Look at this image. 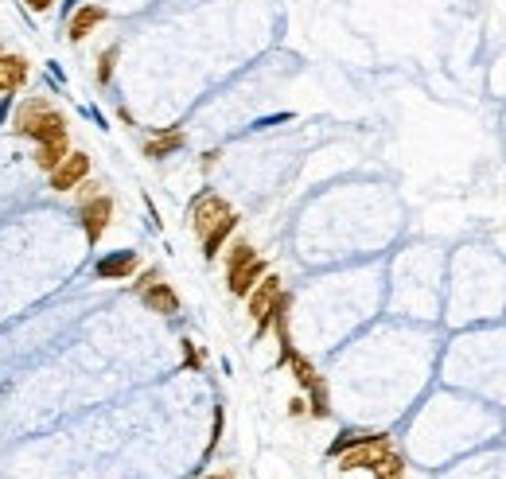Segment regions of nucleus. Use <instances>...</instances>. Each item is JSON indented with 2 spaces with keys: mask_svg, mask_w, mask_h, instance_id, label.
I'll return each mask as SVG.
<instances>
[{
  "mask_svg": "<svg viewBox=\"0 0 506 479\" xmlns=\"http://www.w3.org/2000/svg\"><path fill=\"white\" fill-rule=\"evenodd\" d=\"M32 78V59L27 55H12V51H0V94L4 98H16L20 90Z\"/></svg>",
  "mask_w": 506,
  "mask_h": 479,
  "instance_id": "obj_9",
  "label": "nucleus"
},
{
  "mask_svg": "<svg viewBox=\"0 0 506 479\" xmlns=\"http://www.w3.org/2000/svg\"><path fill=\"white\" fill-rule=\"evenodd\" d=\"M374 479H405V460L394 452V448H389V452L378 460V468H374Z\"/></svg>",
  "mask_w": 506,
  "mask_h": 479,
  "instance_id": "obj_19",
  "label": "nucleus"
},
{
  "mask_svg": "<svg viewBox=\"0 0 506 479\" xmlns=\"http://www.w3.org/2000/svg\"><path fill=\"white\" fill-rule=\"evenodd\" d=\"M136 296H141V304L148 312H156V316H176L179 312V293L171 288V281H164V277L156 281V285H148L144 293H136Z\"/></svg>",
  "mask_w": 506,
  "mask_h": 479,
  "instance_id": "obj_10",
  "label": "nucleus"
},
{
  "mask_svg": "<svg viewBox=\"0 0 506 479\" xmlns=\"http://www.w3.org/2000/svg\"><path fill=\"white\" fill-rule=\"evenodd\" d=\"M136 269H141V253L125 250V253H110V257H101L93 273H98L101 281H129Z\"/></svg>",
  "mask_w": 506,
  "mask_h": 479,
  "instance_id": "obj_11",
  "label": "nucleus"
},
{
  "mask_svg": "<svg viewBox=\"0 0 506 479\" xmlns=\"http://www.w3.org/2000/svg\"><path fill=\"white\" fill-rule=\"evenodd\" d=\"M378 437H386V433H370V429H346L343 437H335V440H331L327 456H339V452H346V448H358V445H370V440H378Z\"/></svg>",
  "mask_w": 506,
  "mask_h": 479,
  "instance_id": "obj_16",
  "label": "nucleus"
},
{
  "mask_svg": "<svg viewBox=\"0 0 506 479\" xmlns=\"http://www.w3.org/2000/svg\"><path fill=\"white\" fill-rule=\"evenodd\" d=\"M187 144V133L183 129H160V133H152L148 141H144V156L148 160H164V156H171V152H179Z\"/></svg>",
  "mask_w": 506,
  "mask_h": 479,
  "instance_id": "obj_13",
  "label": "nucleus"
},
{
  "mask_svg": "<svg viewBox=\"0 0 506 479\" xmlns=\"http://www.w3.org/2000/svg\"><path fill=\"white\" fill-rule=\"evenodd\" d=\"M117 59H121V43H110V47L98 51V86H110L113 82V70H117Z\"/></svg>",
  "mask_w": 506,
  "mask_h": 479,
  "instance_id": "obj_17",
  "label": "nucleus"
},
{
  "mask_svg": "<svg viewBox=\"0 0 506 479\" xmlns=\"http://www.w3.org/2000/svg\"><path fill=\"white\" fill-rule=\"evenodd\" d=\"M222 417H226V413H222V405H214V429H211V445H207V456H211L214 448H219V440H222Z\"/></svg>",
  "mask_w": 506,
  "mask_h": 479,
  "instance_id": "obj_21",
  "label": "nucleus"
},
{
  "mask_svg": "<svg viewBox=\"0 0 506 479\" xmlns=\"http://www.w3.org/2000/svg\"><path fill=\"white\" fill-rule=\"evenodd\" d=\"M12 129L16 136H27L35 144H47V141H70V121L67 113L47 98V94H32L16 106L12 113Z\"/></svg>",
  "mask_w": 506,
  "mask_h": 479,
  "instance_id": "obj_1",
  "label": "nucleus"
},
{
  "mask_svg": "<svg viewBox=\"0 0 506 479\" xmlns=\"http://www.w3.org/2000/svg\"><path fill=\"white\" fill-rule=\"evenodd\" d=\"M265 273H269V261H265V257H253L249 265H242V269L226 273V288H230L234 296H249V288L257 285Z\"/></svg>",
  "mask_w": 506,
  "mask_h": 479,
  "instance_id": "obj_12",
  "label": "nucleus"
},
{
  "mask_svg": "<svg viewBox=\"0 0 506 479\" xmlns=\"http://www.w3.org/2000/svg\"><path fill=\"white\" fill-rule=\"evenodd\" d=\"M389 448H394V445H389V433H386V437H378V440H370V445L346 448V452L335 456V460H339V471H346V475H351V471H363V468L374 471V468H378V460L389 452Z\"/></svg>",
  "mask_w": 506,
  "mask_h": 479,
  "instance_id": "obj_8",
  "label": "nucleus"
},
{
  "mask_svg": "<svg viewBox=\"0 0 506 479\" xmlns=\"http://www.w3.org/2000/svg\"><path fill=\"white\" fill-rule=\"evenodd\" d=\"M160 277H164V273L156 269V265H152V269H144L141 277L133 281V293H144V288H148V285H156V281H160Z\"/></svg>",
  "mask_w": 506,
  "mask_h": 479,
  "instance_id": "obj_20",
  "label": "nucleus"
},
{
  "mask_svg": "<svg viewBox=\"0 0 506 479\" xmlns=\"http://www.w3.org/2000/svg\"><path fill=\"white\" fill-rule=\"evenodd\" d=\"M238 222H242V219H238V210H230V215H222V222H219V226H214L211 234L202 238V257H211V261L219 257V253H222V245L230 242V234H234V230H238Z\"/></svg>",
  "mask_w": 506,
  "mask_h": 479,
  "instance_id": "obj_14",
  "label": "nucleus"
},
{
  "mask_svg": "<svg viewBox=\"0 0 506 479\" xmlns=\"http://www.w3.org/2000/svg\"><path fill=\"white\" fill-rule=\"evenodd\" d=\"M0 51H4V43H0Z\"/></svg>",
  "mask_w": 506,
  "mask_h": 479,
  "instance_id": "obj_27",
  "label": "nucleus"
},
{
  "mask_svg": "<svg viewBox=\"0 0 506 479\" xmlns=\"http://www.w3.org/2000/svg\"><path fill=\"white\" fill-rule=\"evenodd\" d=\"M179 343H183V355H187V366H191V370H199V366H202V355H199V351H195V343H191V339H179Z\"/></svg>",
  "mask_w": 506,
  "mask_h": 479,
  "instance_id": "obj_22",
  "label": "nucleus"
},
{
  "mask_svg": "<svg viewBox=\"0 0 506 479\" xmlns=\"http://www.w3.org/2000/svg\"><path fill=\"white\" fill-rule=\"evenodd\" d=\"M285 366L292 370V378L300 382V390H308V413H312L316 421H327L331 417V394H327V382L320 378V370L304 359L300 351L288 355Z\"/></svg>",
  "mask_w": 506,
  "mask_h": 479,
  "instance_id": "obj_2",
  "label": "nucleus"
},
{
  "mask_svg": "<svg viewBox=\"0 0 506 479\" xmlns=\"http://www.w3.org/2000/svg\"><path fill=\"white\" fill-rule=\"evenodd\" d=\"M230 210H234V207H230L222 195L202 191L199 199L191 203V230H195V238L202 242V238H207V234H211V230L222 222V215H230Z\"/></svg>",
  "mask_w": 506,
  "mask_h": 479,
  "instance_id": "obj_6",
  "label": "nucleus"
},
{
  "mask_svg": "<svg viewBox=\"0 0 506 479\" xmlns=\"http://www.w3.org/2000/svg\"><path fill=\"white\" fill-rule=\"evenodd\" d=\"M113 195L110 191H98L93 199H82L78 203V222H82V230H86V242L90 245H98L101 238H105V230L113 226Z\"/></svg>",
  "mask_w": 506,
  "mask_h": 479,
  "instance_id": "obj_3",
  "label": "nucleus"
},
{
  "mask_svg": "<svg viewBox=\"0 0 506 479\" xmlns=\"http://www.w3.org/2000/svg\"><path fill=\"white\" fill-rule=\"evenodd\" d=\"M105 20H110V8H105V4H93V0H86V4L70 8V16H67V39H70V43L90 39V35L98 32Z\"/></svg>",
  "mask_w": 506,
  "mask_h": 479,
  "instance_id": "obj_7",
  "label": "nucleus"
},
{
  "mask_svg": "<svg viewBox=\"0 0 506 479\" xmlns=\"http://www.w3.org/2000/svg\"><path fill=\"white\" fill-rule=\"evenodd\" d=\"M82 179H90V156H86L82 148H70L67 156H63V164L55 172H47V187L51 191H59V195H70Z\"/></svg>",
  "mask_w": 506,
  "mask_h": 479,
  "instance_id": "obj_5",
  "label": "nucleus"
},
{
  "mask_svg": "<svg viewBox=\"0 0 506 479\" xmlns=\"http://www.w3.org/2000/svg\"><path fill=\"white\" fill-rule=\"evenodd\" d=\"M202 479H238L234 468H222V471H211V475H202Z\"/></svg>",
  "mask_w": 506,
  "mask_h": 479,
  "instance_id": "obj_26",
  "label": "nucleus"
},
{
  "mask_svg": "<svg viewBox=\"0 0 506 479\" xmlns=\"http://www.w3.org/2000/svg\"><path fill=\"white\" fill-rule=\"evenodd\" d=\"M253 257H257L253 242H245V238H234V242L226 245V273H234V269H242V265H249Z\"/></svg>",
  "mask_w": 506,
  "mask_h": 479,
  "instance_id": "obj_18",
  "label": "nucleus"
},
{
  "mask_svg": "<svg viewBox=\"0 0 506 479\" xmlns=\"http://www.w3.org/2000/svg\"><path fill=\"white\" fill-rule=\"evenodd\" d=\"M67 152H70V141H47V144H35L32 160H35V168L39 172H55Z\"/></svg>",
  "mask_w": 506,
  "mask_h": 479,
  "instance_id": "obj_15",
  "label": "nucleus"
},
{
  "mask_svg": "<svg viewBox=\"0 0 506 479\" xmlns=\"http://www.w3.org/2000/svg\"><path fill=\"white\" fill-rule=\"evenodd\" d=\"M74 191H78V203H82V199H93V195L101 191V184H93V179H82V184H78Z\"/></svg>",
  "mask_w": 506,
  "mask_h": 479,
  "instance_id": "obj_23",
  "label": "nucleus"
},
{
  "mask_svg": "<svg viewBox=\"0 0 506 479\" xmlns=\"http://www.w3.org/2000/svg\"><path fill=\"white\" fill-rule=\"evenodd\" d=\"M304 413H308V402H304V397H292V402H288V417H304Z\"/></svg>",
  "mask_w": 506,
  "mask_h": 479,
  "instance_id": "obj_24",
  "label": "nucleus"
},
{
  "mask_svg": "<svg viewBox=\"0 0 506 479\" xmlns=\"http://www.w3.org/2000/svg\"><path fill=\"white\" fill-rule=\"evenodd\" d=\"M24 4H27L32 12H39V16H43V12H51V4H55V0H24Z\"/></svg>",
  "mask_w": 506,
  "mask_h": 479,
  "instance_id": "obj_25",
  "label": "nucleus"
},
{
  "mask_svg": "<svg viewBox=\"0 0 506 479\" xmlns=\"http://www.w3.org/2000/svg\"><path fill=\"white\" fill-rule=\"evenodd\" d=\"M280 293H285V288H280V277L277 273H265V277L249 288V296H245V308H249L253 324H257V331H253L257 339L269 331V312H273V304H277Z\"/></svg>",
  "mask_w": 506,
  "mask_h": 479,
  "instance_id": "obj_4",
  "label": "nucleus"
}]
</instances>
